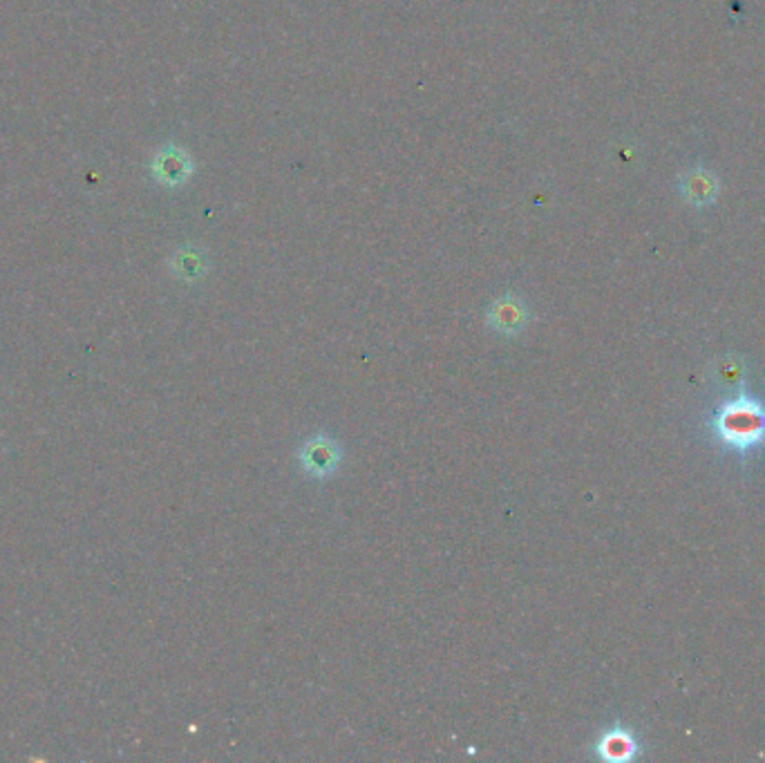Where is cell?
I'll return each mask as SVG.
<instances>
[{"instance_id": "5", "label": "cell", "mask_w": 765, "mask_h": 763, "mask_svg": "<svg viewBox=\"0 0 765 763\" xmlns=\"http://www.w3.org/2000/svg\"><path fill=\"white\" fill-rule=\"evenodd\" d=\"M678 191L687 204L696 206V209H703V206H710L716 202L721 186L719 180H716V175L707 171L705 166H692L689 171L680 175Z\"/></svg>"}, {"instance_id": "4", "label": "cell", "mask_w": 765, "mask_h": 763, "mask_svg": "<svg viewBox=\"0 0 765 763\" xmlns=\"http://www.w3.org/2000/svg\"><path fill=\"white\" fill-rule=\"evenodd\" d=\"M593 755L600 761L629 763L642 755V741L625 723H613L604 728L593 743Z\"/></svg>"}, {"instance_id": "6", "label": "cell", "mask_w": 765, "mask_h": 763, "mask_svg": "<svg viewBox=\"0 0 765 763\" xmlns=\"http://www.w3.org/2000/svg\"><path fill=\"white\" fill-rule=\"evenodd\" d=\"M153 173L164 186H179L191 177L193 164L182 148L166 146L164 150H159L155 157Z\"/></svg>"}, {"instance_id": "1", "label": "cell", "mask_w": 765, "mask_h": 763, "mask_svg": "<svg viewBox=\"0 0 765 763\" xmlns=\"http://www.w3.org/2000/svg\"><path fill=\"white\" fill-rule=\"evenodd\" d=\"M705 430L727 455L748 461L765 450V397L750 390L727 394L705 419Z\"/></svg>"}, {"instance_id": "7", "label": "cell", "mask_w": 765, "mask_h": 763, "mask_svg": "<svg viewBox=\"0 0 765 763\" xmlns=\"http://www.w3.org/2000/svg\"><path fill=\"white\" fill-rule=\"evenodd\" d=\"M170 267H173V273L184 282H197L206 276L209 271V258L202 249L195 247H184L179 249L173 260H170Z\"/></svg>"}, {"instance_id": "2", "label": "cell", "mask_w": 765, "mask_h": 763, "mask_svg": "<svg viewBox=\"0 0 765 763\" xmlns=\"http://www.w3.org/2000/svg\"><path fill=\"white\" fill-rule=\"evenodd\" d=\"M296 461L302 475L311 482H329L345 464V450L327 432L307 437L296 450Z\"/></svg>"}, {"instance_id": "3", "label": "cell", "mask_w": 765, "mask_h": 763, "mask_svg": "<svg viewBox=\"0 0 765 763\" xmlns=\"http://www.w3.org/2000/svg\"><path fill=\"white\" fill-rule=\"evenodd\" d=\"M533 314L528 309L526 300L522 296L508 294L495 298L493 303L486 309V327L499 338H506V341H513V338L524 336V332L531 325Z\"/></svg>"}]
</instances>
